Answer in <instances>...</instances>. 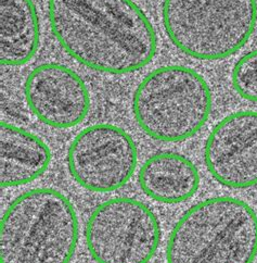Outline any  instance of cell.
<instances>
[{"label":"cell","instance_id":"6da1fadb","mask_svg":"<svg viewBox=\"0 0 257 263\" xmlns=\"http://www.w3.org/2000/svg\"><path fill=\"white\" fill-rule=\"evenodd\" d=\"M48 18L63 50L92 71L130 74L156 54L154 26L134 0H48Z\"/></svg>","mask_w":257,"mask_h":263},{"label":"cell","instance_id":"7a4b0ae2","mask_svg":"<svg viewBox=\"0 0 257 263\" xmlns=\"http://www.w3.org/2000/svg\"><path fill=\"white\" fill-rule=\"evenodd\" d=\"M80 224L73 203L51 187L27 191L7 206L0 222L2 263H70Z\"/></svg>","mask_w":257,"mask_h":263},{"label":"cell","instance_id":"3957f363","mask_svg":"<svg viewBox=\"0 0 257 263\" xmlns=\"http://www.w3.org/2000/svg\"><path fill=\"white\" fill-rule=\"evenodd\" d=\"M257 213L245 201L217 196L197 202L175 224L166 263H254Z\"/></svg>","mask_w":257,"mask_h":263},{"label":"cell","instance_id":"277c9868","mask_svg":"<svg viewBox=\"0 0 257 263\" xmlns=\"http://www.w3.org/2000/svg\"><path fill=\"white\" fill-rule=\"evenodd\" d=\"M212 90L203 75L184 65L148 73L135 90L132 112L152 139L179 143L196 135L209 119Z\"/></svg>","mask_w":257,"mask_h":263},{"label":"cell","instance_id":"5b68a950","mask_svg":"<svg viewBox=\"0 0 257 263\" xmlns=\"http://www.w3.org/2000/svg\"><path fill=\"white\" fill-rule=\"evenodd\" d=\"M166 35L188 57L218 61L241 50L257 23V0H163Z\"/></svg>","mask_w":257,"mask_h":263},{"label":"cell","instance_id":"8992f818","mask_svg":"<svg viewBox=\"0 0 257 263\" xmlns=\"http://www.w3.org/2000/svg\"><path fill=\"white\" fill-rule=\"evenodd\" d=\"M161 224L141 201L115 197L100 203L86 223V245L97 263H149L159 249Z\"/></svg>","mask_w":257,"mask_h":263},{"label":"cell","instance_id":"52a82bcc","mask_svg":"<svg viewBox=\"0 0 257 263\" xmlns=\"http://www.w3.org/2000/svg\"><path fill=\"white\" fill-rule=\"evenodd\" d=\"M73 180L94 193H110L126 185L138 164L135 140L120 126L100 123L75 136L68 150Z\"/></svg>","mask_w":257,"mask_h":263},{"label":"cell","instance_id":"ba28073f","mask_svg":"<svg viewBox=\"0 0 257 263\" xmlns=\"http://www.w3.org/2000/svg\"><path fill=\"white\" fill-rule=\"evenodd\" d=\"M214 180L233 190L257 186V111L241 110L214 126L204 146Z\"/></svg>","mask_w":257,"mask_h":263},{"label":"cell","instance_id":"9c48e42d","mask_svg":"<svg viewBox=\"0 0 257 263\" xmlns=\"http://www.w3.org/2000/svg\"><path fill=\"white\" fill-rule=\"evenodd\" d=\"M24 96L33 115L54 128L80 125L90 110V92L85 81L60 63H43L33 69L24 83Z\"/></svg>","mask_w":257,"mask_h":263},{"label":"cell","instance_id":"30bf717a","mask_svg":"<svg viewBox=\"0 0 257 263\" xmlns=\"http://www.w3.org/2000/svg\"><path fill=\"white\" fill-rule=\"evenodd\" d=\"M51 150L32 132L2 122L0 183L3 189L22 186L41 177L51 163Z\"/></svg>","mask_w":257,"mask_h":263},{"label":"cell","instance_id":"8fae6325","mask_svg":"<svg viewBox=\"0 0 257 263\" xmlns=\"http://www.w3.org/2000/svg\"><path fill=\"white\" fill-rule=\"evenodd\" d=\"M140 189L157 202L176 204L189 200L197 192L200 173L186 156L161 152L149 157L138 174Z\"/></svg>","mask_w":257,"mask_h":263},{"label":"cell","instance_id":"7c38bea8","mask_svg":"<svg viewBox=\"0 0 257 263\" xmlns=\"http://www.w3.org/2000/svg\"><path fill=\"white\" fill-rule=\"evenodd\" d=\"M41 46V24L33 0H0V61L17 68L30 62Z\"/></svg>","mask_w":257,"mask_h":263},{"label":"cell","instance_id":"4fadbf2b","mask_svg":"<svg viewBox=\"0 0 257 263\" xmlns=\"http://www.w3.org/2000/svg\"><path fill=\"white\" fill-rule=\"evenodd\" d=\"M232 87L241 98L257 102V49L238 60L231 72Z\"/></svg>","mask_w":257,"mask_h":263}]
</instances>
